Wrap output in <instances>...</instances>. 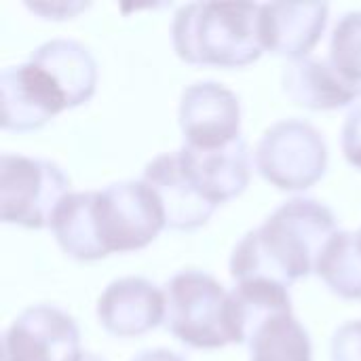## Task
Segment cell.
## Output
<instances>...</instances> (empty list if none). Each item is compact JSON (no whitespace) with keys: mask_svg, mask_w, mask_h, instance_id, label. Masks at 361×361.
Listing matches in <instances>:
<instances>
[{"mask_svg":"<svg viewBox=\"0 0 361 361\" xmlns=\"http://www.w3.org/2000/svg\"><path fill=\"white\" fill-rule=\"evenodd\" d=\"M165 226L163 207L146 182H116L104 190L74 192L57 209L51 231L74 260L148 245Z\"/></svg>","mask_w":361,"mask_h":361,"instance_id":"cell-1","label":"cell"},{"mask_svg":"<svg viewBox=\"0 0 361 361\" xmlns=\"http://www.w3.org/2000/svg\"><path fill=\"white\" fill-rule=\"evenodd\" d=\"M97 82V63L76 40H49L25 63L0 76V123L11 131H32L66 108L85 104Z\"/></svg>","mask_w":361,"mask_h":361,"instance_id":"cell-2","label":"cell"},{"mask_svg":"<svg viewBox=\"0 0 361 361\" xmlns=\"http://www.w3.org/2000/svg\"><path fill=\"white\" fill-rule=\"evenodd\" d=\"M336 233L330 207L315 199H292L241 239L231 258V275L239 283L271 281L290 288L296 279L317 273Z\"/></svg>","mask_w":361,"mask_h":361,"instance_id":"cell-3","label":"cell"},{"mask_svg":"<svg viewBox=\"0 0 361 361\" xmlns=\"http://www.w3.org/2000/svg\"><path fill=\"white\" fill-rule=\"evenodd\" d=\"M260 17L262 4L254 2L184 4L171 25L176 53L188 63L247 66L264 51Z\"/></svg>","mask_w":361,"mask_h":361,"instance_id":"cell-4","label":"cell"},{"mask_svg":"<svg viewBox=\"0 0 361 361\" xmlns=\"http://www.w3.org/2000/svg\"><path fill=\"white\" fill-rule=\"evenodd\" d=\"M165 328L197 349H218L235 343L226 290L201 271H182L163 290Z\"/></svg>","mask_w":361,"mask_h":361,"instance_id":"cell-5","label":"cell"},{"mask_svg":"<svg viewBox=\"0 0 361 361\" xmlns=\"http://www.w3.org/2000/svg\"><path fill=\"white\" fill-rule=\"evenodd\" d=\"M70 197V180L59 165L21 154L0 157V214L6 224L44 228Z\"/></svg>","mask_w":361,"mask_h":361,"instance_id":"cell-6","label":"cell"},{"mask_svg":"<svg viewBox=\"0 0 361 361\" xmlns=\"http://www.w3.org/2000/svg\"><path fill=\"white\" fill-rule=\"evenodd\" d=\"M328 150L322 133L305 121L290 118L269 127L256 148V167L281 190L313 186L326 171Z\"/></svg>","mask_w":361,"mask_h":361,"instance_id":"cell-7","label":"cell"},{"mask_svg":"<svg viewBox=\"0 0 361 361\" xmlns=\"http://www.w3.org/2000/svg\"><path fill=\"white\" fill-rule=\"evenodd\" d=\"M74 319L57 307L25 309L2 336V361H80Z\"/></svg>","mask_w":361,"mask_h":361,"instance_id":"cell-8","label":"cell"},{"mask_svg":"<svg viewBox=\"0 0 361 361\" xmlns=\"http://www.w3.org/2000/svg\"><path fill=\"white\" fill-rule=\"evenodd\" d=\"M241 125L239 97L216 80L195 82L182 93L180 127L184 146L222 148L235 142Z\"/></svg>","mask_w":361,"mask_h":361,"instance_id":"cell-9","label":"cell"},{"mask_svg":"<svg viewBox=\"0 0 361 361\" xmlns=\"http://www.w3.org/2000/svg\"><path fill=\"white\" fill-rule=\"evenodd\" d=\"M142 182L157 195L165 214V226L169 228L192 231L205 224L218 207L192 176L182 150L165 152L150 161Z\"/></svg>","mask_w":361,"mask_h":361,"instance_id":"cell-10","label":"cell"},{"mask_svg":"<svg viewBox=\"0 0 361 361\" xmlns=\"http://www.w3.org/2000/svg\"><path fill=\"white\" fill-rule=\"evenodd\" d=\"M97 317L114 336H140L165 319V296L148 279L125 277L99 296Z\"/></svg>","mask_w":361,"mask_h":361,"instance_id":"cell-11","label":"cell"},{"mask_svg":"<svg viewBox=\"0 0 361 361\" xmlns=\"http://www.w3.org/2000/svg\"><path fill=\"white\" fill-rule=\"evenodd\" d=\"M326 2H269L262 4V44L275 55L307 57L328 23Z\"/></svg>","mask_w":361,"mask_h":361,"instance_id":"cell-12","label":"cell"},{"mask_svg":"<svg viewBox=\"0 0 361 361\" xmlns=\"http://www.w3.org/2000/svg\"><path fill=\"white\" fill-rule=\"evenodd\" d=\"M281 82L294 104L313 110L343 108L361 95L360 82L347 78L330 59H292L283 70Z\"/></svg>","mask_w":361,"mask_h":361,"instance_id":"cell-13","label":"cell"},{"mask_svg":"<svg viewBox=\"0 0 361 361\" xmlns=\"http://www.w3.org/2000/svg\"><path fill=\"white\" fill-rule=\"evenodd\" d=\"M180 150L192 176L216 205L245 190L250 182V152L243 137L222 148L182 146Z\"/></svg>","mask_w":361,"mask_h":361,"instance_id":"cell-14","label":"cell"},{"mask_svg":"<svg viewBox=\"0 0 361 361\" xmlns=\"http://www.w3.org/2000/svg\"><path fill=\"white\" fill-rule=\"evenodd\" d=\"M292 313L288 288L271 281H243L228 296V315L235 343L247 345L254 332L269 319Z\"/></svg>","mask_w":361,"mask_h":361,"instance_id":"cell-15","label":"cell"},{"mask_svg":"<svg viewBox=\"0 0 361 361\" xmlns=\"http://www.w3.org/2000/svg\"><path fill=\"white\" fill-rule=\"evenodd\" d=\"M252 361H311V338L292 313L260 326L247 341Z\"/></svg>","mask_w":361,"mask_h":361,"instance_id":"cell-16","label":"cell"},{"mask_svg":"<svg viewBox=\"0 0 361 361\" xmlns=\"http://www.w3.org/2000/svg\"><path fill=\"white\" fill-rule=\"evenodd\" d=\"M317 275L341 298H361V237L360 233L338 231L328 243Z\"/></svg>","mask_w":361,"mask_h":361,"instance_id":"cell-17","label":"cell"},{"mask_svg":"<svg viewBox=\"0 0 361 361\" xmlns=\"http://www.w3.org/2000/svg\"><path fill=\"white\" fill-rule=\"evenodd\" d=\"M330 61L353 82L361 85V11L341 17L330 44Z\"/></svg>","mask_w":361,"mask_h":361,"instance_id":"cell-18","label":"cell"},{"mask_svg":"<svg viewBox=\"0 0 361 361\" xmlns=\"http://www.w3.org/2000/svg\"><path fill=\"white\" fill-rule=\"evenodd\" d=\"M332 361H361V322H349L332 338Z\"/></svg>","mask_w":361,"mask_h":361,"instance_id":"cell-19","label":"cell"},{"mask_svg":"<svg viewBox=\"0 0 361 361\" xmlns=\"http://www.w3.org/2000/svg\"><path fill=\"white\" fill-rule=\"evenodd\" d=\"M343 150L347 161L361 169V102H357L347 114L343 129Z\"/></svg>","mask_w":361,"mask_h":361,"instance_id":"cell-20","label":"cell"},{"mask_svg":"<svg viewBox=\"0 0 361 361\" xmlns=\"http://www.w3.org/2000/svg\"><path fill=\"white\" fill-rule=\"evenodd\" d=\"M25 6L34 13H40L44 17H53V19H66V17H74L76 13L85 11L89 6V2H25Z\"/></svg>","mask_w":361,"mask_h":361,"instance_id":"cell-21","label":"cell"},{"mask_svg":"<svg viewBox=\"0 0 361 361\" xmlns=\"http://www.w3.org/2000/svg\"><path fill=\"white\" fill-rule=\"evenodd\" d=\"M131 361H184L178 353H171L167 349H154V351H142Z\"/></svg>","mask_w":361,"mask_h":361,"instance_id":"cell-22","label":"cell"},{"mask_svg":"<svg viewBox=\"0 0 361 361\" xmlns=\"http://www.w3.org/2000/svg\"><path fill=\"white\" fill-rule=\"evenodd\" d=\"M80 361H106L104 357H97V355H93V353H82V360Z\"/></svg>","mask_w":361,"mask_h":361,"instance_id":"cell-23","label":"cell"},{"mask_svg":"<svg viewBox=\"0 0 361 361\" xmlns=\"http://www.w3.org/2000/svg\"><path fill=\"white\" fill-rule=\"evenodd\" d=\"M360 237H361V231H360Z\"/></svg>","mask_w":361,"mask_h":361,"instance_id":"cell-24","label":"cell"}]
</instances>
